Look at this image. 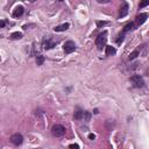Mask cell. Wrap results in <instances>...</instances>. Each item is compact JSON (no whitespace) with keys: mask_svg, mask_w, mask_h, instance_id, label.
Returning a JSON list of instances; mask_svg holds the SVG:
<instances>
[{"mask_svg":"<svg viewBox=\"0 0 149 149\" xmlns=\"http://www.w3.org/2000/svg\"><path fill=\"white\" fill-rule=\"evenodd\" d=\"M63 49H64V53L69 55V54H72L76 50V44H74L73 41H66L63 46Z\"/></svg>","mask_w":149,"mask_h":149,"instance_id":"obj_4","label":"cell"},{"mask_svg":"<svg viewBox=\"0 0 149 149\" xmlns=\"http://www.w3.org/2000/svg\"><path fill=\"white\" fill-rule=\"evenodd\" d=\"M88 139H90V140H94L95 139V135L94 134H90V135H88Z\"/></svg>","mask_w":149,"mask_h":149,"instance_id":"obj_24","label":"cell"},{"mask_svg":"<svg viewBox=\"0 0 149 149\" xmlns=\"http://www.w3.org/2000/svg\"><path fill=\"white\" fill-rule=\"evenodd\" d=\"M135 23L134 22H128L127 25L123 27V33H127V32H130V30H133V29H135Z\"/></svg>","mask_w":149,"mask_h":149,"instance_id":"obj_13","label":"cell"},{"mask_svg":"<svg viewBox=\"0 0 149 149\" xmlns=\"http://www.w3.org/2000/svg\"><path fill=\"white\" fill-rule=\"evenodd\" d=\"M137 56H140V50H139V49H135L134 51H132V53H130V55H129V57H128V59H129V61H133V59H135Z\"/></svg>","mask_w":149,"mask_h":149,"instance_id":"obj_14","label":"cell"},{"mask_svg":"<svg viewBox=\"0 0 149 149\" xmlns=\"http://www.w3.org/2000/svg\"><path fill=\"white\" fill-rule=\"evenodd\" d=\"M93 113H94V114H98V113H99V111H98L97 108H94V109H93Z\"/></svg>","mask_w":149,"mask_h":149,"instance_id":"obj_25","label":"cell"},{"mask_svg":"<svg viewBox=\"0 0 149 149\" xmlns=\"http://www.w3.org/2000/svg\"><path fill=\"white\" fill-rule=\"evenodd\" d=\"M57 43H58V41L55 42V41H53V40L49 37V39H44L43 40V44H42V47H43L44 50H50V49H53L54 47H56V44H57Z\"/></svg>","mask_w":149,"mask_h":149,"instance_id":"obj_6","label":"cell"},{"mask_svg":"<svg viewBox=\"0 0 149 149\" xmlns=\"http://www.w3.org/2000/svg\"><path fill=\"white\" fill-rule=\"evenodd\" d=\"M22 36H23L22 33H20V32H14L11 34L12 40H20V39H22Z\"/></svg>","mask_w":149,"mask_h":149,"instance_id":"obj_15","label":"cell"},{"mask_svg":"<svg viewBox=\"0 0 149 149\" xmlns=\"http://www.w3.org/2000/svg\"><path fill=\"white\" fill-rule=\"evenodd\" d=\"M99 4H106V2H109V0H98Z\"/></svg>","mask_w":149,"mask_h":149,"instance_id":"obj_23","label":"cell"},{"mask_svg":"<svg viewBox=\"0 0 149 149\" xmlns=\"http://www.w3.org/2000/svg\"><path fill=\"white\" fill-rule=\"evenodd\" d=\"M23 12H25V8L22 6H18L13 11V16L14 18H20V16L23 15Z\"/></svg>","mask_w":149,"mask_h":149,"instance_id":"obj_10","label":"cell"},{"mask_svg":"<svg viewBox=\"0 0 149 149\" xmlns=\"http://www.w3.org/2000/svg\"><path fill=\"white\" fill-rule=\"evenodd\" d=\"M51 134L55 137H61L65 134V128L63 125H59V123H56V125L53 126L51 128Z\"/></svg>","mask_w":149,"mask_h":149,"instance_id":"obj_2","label":"cell"},{"mask_svg":"<svg viewBox=\"0 0 149 149\" xmlns=\"http://www.w3.org/2000/svg\"><path fill=\"white\" fill-rule=\"evenodd\" d=\"M69 27H70V23H68V22H65V23H63V25H59V26H56L55 28H54V30L55 32H65V30H68L69 29Z\"/></svg>","mask_w":149,"mask_h":149,"instance_id":"obj_11","label":"cell"},{"mask_svg":"<svg viewBox=\"0 0 149 149\" xmlns=\"http://www.w3.org/2000/svg\"><path fill=\"white\" fill-rule=\"evenodd\" d=\"M5 25H6V20H2L1 22H0V27L4 28V27H5Z\"/></svg>","mask_w":149,"mask_h":149,"instance_id":"obj_22","label":"cell"},{"mask_svg":"<svg viewBox=\"0 0 149 149\" xmlns=\"http://www.w3.org/2000/svg\"><path fill=\"white\" fill-rule=\"evenodd\" d=\"M44 59H46V58H44L43 55H37L36 56V64L37 65H42V64H43V62H44Z\"/></svg>","mask_w":149,"mask_h":149,"instance_id":"obj_16","label":"cell"},{"mask_svg":"<svg viewBox=\"0 0 149 149\" xmlns=\"http://www.w3.org/2000/svg\"><path fill=\"white\" fill-rule=\"evenodd\" d=\"M148 5H149V1H141L139 4V8H143V7L148 6Z\"/></svg>","mask_w":149,"mask_h":149,"instance_id":"obj_20","label":"cell"},{"mask_svg":"<svg viewBox=\"0 0 149 149\" xmlns=\"http://www.w3.org/2000/svg\"><path fill=\"white\" fill-rule=\"evenodd\" d=\"M106 41H107V32L104 30V32L100 33V34L98 35V37L95 39V46H97L98 50H102V47H105Z\"/></svg>","mask_w":149,"mask_h":149,"instance_id":"obj_1","label":"cell"},{"mask_svg":"<svg viewBox=\"0 0 149 149\" xmlns=\"http://www.w3.org/2000/svg\"><path fill=\"white\" fill-rule=\"evenodd\" d=\"M130 81L134 84L135 87H143L144 86V80L140 74H134L130 77Z\"/></svg>","mask_w":149,"mask_h":149,"instance_id":"obj_3","label":"cell"},{"mask_svg":"<svg viewBox=\"0 0 149 149\" xmlns=\"http://www.w3.org/2000/svg\"><path fill=\"white\" fill-rule=\"evenodd\" d=\"M11 142L14 144V146H20L23 142V136L20 134V133H15L11 136Z\"/></svg>","mask_w":149,"mask_h":149,"instance_id":"obj_5","label":"cell"},{"mask_svg":"<svg viewBox=\"0 0 149 149\" xmlns=\"http://www.w3.org/2000/svg\"><path fill=\"white\" fill-rule=\"evenodd\" d=\"M106 56H113L116 54V49L112 46H106Z\"/></svg>","mask_w":149,"mask_h":149,"instance_id":"obj_12","label":"cell"},{"mask_svg":"<svg viewBox=\"0 0 149 149\" xmlns=\"http://www.w3.org/2000/svg\"><path fill=\"white\" fill-rule=\"evenodd\" d=\"M84 121H86V122H87V121H90V119H91V113L88 111H84Z\"/></svg>","mask_w":149,"mask_h":149,"instance_id":"obj_17","label":"cell"},{"mask_svg":"<svg viewBox=\"0 0 149 149\" xmlns=\"http://www.w3.org/2000/svg\"><path fill=\"white\" fill-rule=\"evenodd\" d=\"M123 39H125V33H121V34H119V36H118V39H116V43L118 44H120V43H122V41H123Z\"/></svg>","mask_w":149,"mask_h":149,"instance_id":"obj_18","label":"cell"},{"mask_svg":"<svg viewBox=\"0 0 149 149\" xmlns=\"http://www.w3.org/2000/svg\"><path fill=\"white\" fill-rule=\"evenodd\" d=\"M107 25H109L108 21H97V27L98 28H101V27L107 26Z\"/></svg>","mask_w":149,"mask_h":149,"instance_id":"obj_19","label":"cell"},{"mask_svg":"<svg viewBox=\"0 0 149 149\" xmlns=\"http://www.w3.org/2000/svg\"><path fill=\"white\" fill-rule=\"evenodd\" d=\"M84 118V111L79 107H76V111L73 113V119L74 120H81Z\"/></svg>","mask_w":149,"mask_h":149,"instance_id":"obj_9","label":"cell"},{"mask_svg":"<svg viewBox=\"0 0 149 149\" xmlns=\"http://www.w3.org/2000/svg\"><path fill=\"white\" fill-rule=\"evenodd\" d=\"M149 14L148 13H140L136 15V18H135V23H136V26L139 27V26L143 25L144 22H146V20L148 19Z\"/></svg>","mask_w":149,"mask_h":149,"instance_id":"obj_7","label":"cell"},{"mask_svg":"<svg viewBox=\"0 0 149 149\" xmlns=\"http://www.w3.org/2000/svg\"><path fill=\"white\" fill-rule=\"evenodd\" d=\"M128 9H129V5H128L127 2H123L122 6H121L120 9H119V19L125 18V16L128 14Z\"/></svg>","mask_w":149,"mask_h":149,"instance_id":"obj_8","label":"cell"},{"mask_svg":"<svg viewBox=\"0 0 149 149\" xmlns=\"http://www.w3.org/2000/svg\"><path fill=\"white\" fill-rule=\"evenodd\" d=\"M69 148L70 149H79V146L77 143H72V144H70V146H69Z\"/></svg>","mask_w":149,"mask_h":149,"instance_id":"obj_21","label":"cell"}]
</instances>
